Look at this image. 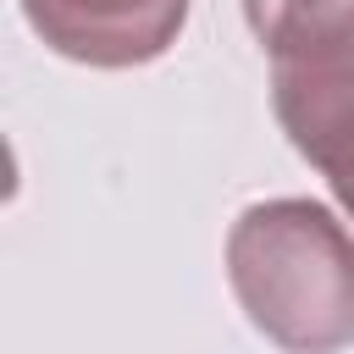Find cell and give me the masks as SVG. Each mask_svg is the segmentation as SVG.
<instances>
[{"label": "cell", "mask_w": 354, "mask_h": 354, "mask_svg": "<svg viewBox=\"0 0 354 354\" xmlns=\"http://www.w3.org/2000/svg\"><path fill=\"white\" fill-rule=\"evenodd\" d=\"M227 282L260 337L288 354L354 343V232L315 199H260L227 232Z\"/></svg>", "instance_id": "obj_1"}, {"label": "cell", "mask_w": 354, "mask_h": 354, "mask_svg": "<svg viewBox=\"0 0 354 354\" xmlns=\"http://www.w3.org/2000/svg\"><path fill=\"white\" fill-rule=\"evenodd\" d=\"M271 111L288 144L354 205V39L271 61Z\"/></svg>", "instance_id": "obj_2"}, {"label": "cell", "mask_w": 354, "mask_h": 354, "mask_svg": "<svg viewBox=\"0 0 354 354\" xmlns=\"http://www.w3.org/2000/svg\"><path fill=\"white\" fill-rule=\"evenodd\" d=\"M22 17L55 55L122 72L177 44L188 0H22Z\"/></svg>", "instance_id": "obj_3"}, {"label": "cell", "mask_w": 354, "mask_h": 354, "mask_svg": "<svg viewBox=\"0 0 354 354\" xmlns=\"http://www.w3.org/2000/svg\"><path fill=\"white\" fill-rule=\"evenodd\" d=\"M243 17L271 61L354 39V0H243Z\"/></svg>", "instance_id": "obj_4"}, {"label": "cell", "mask_w": 354, "mask_h": 354, "mask_svg": "<svg viewBox=\"0 0 354 354\" xmlns=\"http://www.w3.org/2000/svg\"><path fill=\"white\" fill-rule=\"evenodd\" d=\"M343 210H348V216H354V205H343Z\"/></svg>", "instance_id": "obj_5"}]
</instances>
